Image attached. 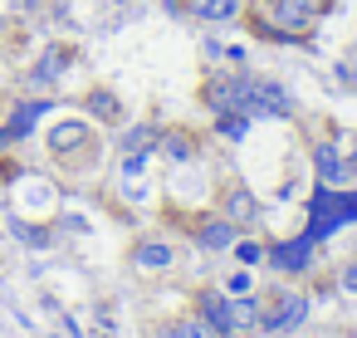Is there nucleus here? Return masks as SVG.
Wrapping results in <instances>:
<instances>
[{"label": "nucleus", "instance_id": "obj_1", "mask_svg": "<svg viewBox=\"0 0 357 338\" xmlns=\"http://www.w3.org/2000/svg\"><path fill=\"white\" fill-rule=\"evenodd\" d=\"M342 221H357V196H337V191H318L313 201V226H308V240H323L328 230H337Z\"/></svg>", "mask_w": 357, "mask_h": 338}, {"label": "nucleus", "instance_id": "obj_2", "mask_svg": "<svg viewBox=\"0 0 357 338\" xmlns=\"http://www.w3.org/2000/svg\"><path fill=\"white\" fill-rule=\"evenodd\" d=\"M201 98H206V108H215V113H245V118H250V79H245V74H235V79H206Z\"/></svg>", "mask_w": 357, "mask_h": 338}, {"label": "nucleus", "instance_id": "obj_3", "mask_svg": "<svg viewBox=\"0 0 357 338\" xmlns=\"http://www.w3.org/2000/svg\"><path fill=\"white\" fill-rule=\"evenodd\" d=\"M318 0H269V15L279 25V35H308L318 20Z\"/></svg>", "mask_w": 357, "mask_h": 338}, {"label": "nucleus", "instance_id": "obj_4", "mask_svg": "<svg viewBox=\"0 0 357 338\" xmlns=\"http://www.w3.org/2000/svg\"><path fill=\"white\" fill-rule=\"evenodd\" d=\"M303 314H308V299H303V294H279L274 309L259 314V328H269V333H289V328L303 323Z\"/></svg>", "mask_w": 357, "mask_h": 338}, {"label": "nucleus", "instance_id": "obj_5", "mask_svg": "<svg viewBox=\"0 0 357 338\" xmlns=\"http://www.w3.org/2000/svg\"><path fill=\"white\" fill-rule=\"evenodd\" d=\"M79 147H98L84 118H64L59 128H50V152H54V157H69V152H79Z\"/></svg>", "mask_w": 357, "mask_h": 338}, {"label": "nucleus", "instance_id": "obj_6", "mask_svg": "<svg viewBox=\"0 0 357 338\" xmlns=\"http://www.w3.org/2000/svg\"><path fill=\"white\" fill-rule=\"evenodd\" d=\"M235 240H240V226L225 221V216H211V221L196 226V245H201V250H230Z\"/></svg>", "mask_w": 357, "mask_h": 338}, {"label": "nucleus", "instance_id": "obj_7", "mask_svg": "<svg viewBox=\"0 0 357 338\" xmlns=\"http://www.w3.org/2000/svg\"><path fill=\"white\" fill-rule=\"evenodd\" d=\"M181 6L206 25H225V20H235L245 10V0H181Z\"/></svg>", "mask_w": 357, "mask_h": 338}, {"label": "nucleus", "instance_id": "obj_8", "mask_svg": "<svg viewBox=\"0 0 357 338\" xmlns=\"http://www.w3.org/2000/svg\"><path fill=\"white\" fill-rule=\"evenodd\" d=\"M269 260H274L279 270H289V274H294V270H308V260H313V240L298 235V240H289V245H274Z\"/></svg>", "mask_w": 357, "mask_h": 338}, {"label": "nucleus", "instance_id": "obj_9", "mask_svg": "<svg viewBox=\"0 0 357 338\" xmlns=\"http://www.w3.org/2000/svg\"><path fill=\"white\" fill-rule=\"evenodd\" d=\"M172 260H176V250H172L167 240H137V245H132V265H137V270H167Z\"/></svg>", "mask_w": 357, "mask_h": 338}, {"label": "nucleus", "instance_id": "obj_10", "mask_svg": "<svg viewBox=\"0 0 357 338\" xmlns=\"http://www.w3.org/2000/svg\"><path fill=\"white\" fill-rule=\"evenodd\" d=\"M313 167H318V177H323L328 186H337V182L352 177V162H342L333 147H318V152H313Z\"/></svg>", "mask_w": 357, "mask_h": 338}, {"label": "nucleus", "instance_id": "obj_11", "mask_svg": "<svg viewBox=\"0 0 357 338\" xmlns=\"http://www.w3.org/2000/svg\"><path fill=\"white\" fill-rule=\"evenodd\" d=\"M259 216V201H255V191L250 186H230V196H225V221H255Z\"/></svg>", "mask_w": 357, "mask_h": 338}, {"label": "nucleus", "instance_id": "obj_12", "mask_svg": "<svg viewBox=\"0 0 357 338\" xmlns=\"http://www.w3.org/2000/svg\"><path fill=\"white\" fill-rule=\"evenodd\" d=\"M157 138H162V133H157L152 123H137V128H128V133H123V157H147V152L157 147Z\"/></svg>", "mask_w": 357, "mask_h": 338}, {"label": "nucleus", "instance_id": "obj_13", "mask_svg": "<svg viewBox=\"0 0 357 338\" xmlns=\"http://www.w3.org/2000/svg\"><path fill=\"white\" fill-rule=\"evenodd\" d=\"M201 314H206V323H211V328L235 333V318H230V294H206V299H201Z\"/></svg>", "mask_w": 357, "mask_h": 338}, {"label": "nucleus", "instance_id": "obj_14", "mask_svg": "<svg viewBox=\"0 0 357 338\" xmlns=\"http://www.w3.org/2000/svg\"><path fill=\"white\" fill-rule=\"evenodd\" d=\"M64 64H69V50H64V45H54V50L35 64V74H30V79H35V84H50V79H59V74H64Z\"/></svg>", "mask_w": 357, "mask_h": 338}, {"label": "nucleus", "instance_id": "obj_15", "mask_svg": "<svg viewBox=\"0 0 357 338\" xmlns=\"http://www.w3.org/2000/svg\"><path fill=\"white\" fill-rule=\"evenodd\" d=\"M84 108H89L93 118H103V123H118V118H123V108H118V98H113L108 89H93V94L84 98Z\"/></svg>", "mask_w": 357, "mask_h": 338}, {"label": "nucleus", "instance_id": "obj_16", "mask_svg": "<svg viewBox=\"0 0 357 338\" xmlns=\"http://www.w3.org/2000/svg\"><path fill=\"white\" fill-rule=\"evenodd\" d=\"M157 147H162L172 162H191V157H196V142H191L186 133H162V138H157Z\"/></svg>", "mask_w": 357, "mask_h": 338}, {"label": "nucleus", "instance_id": "obj_17", "mask_svg": "<svg viewBox=\"0 0 357 338\" xmlns=\"http://www.w3.org/2000/svg\"><path fill=\"white\" fill-rule=\"evenodd\" d=\"M230 318H235V333L240 328H259V304L245 294V299H230Z\"/></svg>", "mask_w": 357, "mask_h": 338}, {"label": "nucleus", "instance_id": "obj_18", "mask_svg": "<svg viewBox=\"0 0 357 338\" xmlns=\"http://www.w3.org/2000/svg\"><path fill=\"white\" fill-rule=\"evenodd\" d=\"M162 338H215V328H211L206 318H176Z\"/></svg>", "mask_w": 357, "mask_h": 338}, {"label": "nucleus", "instance_id": "obj_19", "mask_svg": "<svg viewBox=\"0 0 357 338\" xmlns=\"http://www.w3.org/2000/svg\"><path fill=\"white\" fill-rule=\"evenodd\" d=\"M215 128H220V138L240 142V138L250 133V118H245V113H220V123H215Z\"/></svg>", "mask_w": 357, "mask_h": 338}, {"label": "nucleus", "instance_id": "obj_20", "mask_svg": "<svg viewBox=\"0 0 357 338\" xmlns=\"http://www.w3.org/2000/svg\"><path fill=\"white\" fill-rule=\"evenodd\" d=\"M230 250H235V260H240V265H255V260H264V245H259V240H235Z\"/></svg>", "mask_w": 357, "mask_h": 338}, {"label": "nucleus", "instance_id": "obj_21", "mask_svg": "<svg viewBox=\"0 0 357 338\" xmlns=\"http://www.w3.org/2000/svg\"><path fill=\"white\" fill-rule=\"evenodd\" d=\"M250 289H255V279H250L245 270H240V274H230V284H225V294H250Z\"/></svg>", "mask_w": 357, "mask_h": 338}, {"label": "nucleus", "instance_id": "obj_22", "mask_svg": "<svg viewBox=\"0 0 357 338\" xmlns=\"http://www.w3.org/2000/svg\"><path fill=\"white\" fill-rule=\"evenodd\" d=\"M342 289H347V294H357V265H347V270H342Z\"/></svg>", "mask_w": 357, "mask_h": 338}, {"label": "nucleus", "instance_id": "obj_23", "mask_svg": "<svg viewBox=\"0 0 357 338\" xmlns=\"http://www.w3.org/2000/svg\"><path fill=\"white\" fill-rule=\"evenodd\" d=\"M118 6H128V0H118Z\"/></svg>", "mask_w": 357, "mask_h": 338}]
</instances>
